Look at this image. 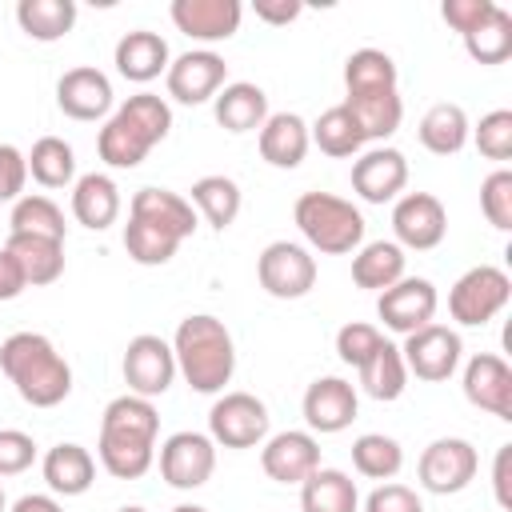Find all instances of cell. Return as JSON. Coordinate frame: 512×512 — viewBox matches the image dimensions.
<instances>
[{"instance_id": "6da1fadb", "label": "cell", "mask_w": 512, "mask_h": 512, "mask_svg": "<svg viewBox=\"0 0 512 512\" xmlns=\"http://www.w3.org/2000/svg\"><path fill=\"white\" fill-rule=\"evenodd\" d=\"M156 432H160V416L152 400L132 392L108 400L96 440V456L104 472L116 480H140L156 460Z\"/></svg>"}, {"instance_id": "7a4b0ae2", "label": "cell", "mask_w": 512, "mask_h": 512, "mask_svg": "<svg viewBox=\"0 0 512 512\" xmlns=\"http://www.w3.org/2000/svg\"><path fill=\"white\" fill-rule=\"evenodd\" d=\"M0 372L32 408H56L72 392V368L44 332H12L0 344Z\"/></svg>"}, {"instance_id": "3957f363", "label": "cell", "mask_w": 512, "mask_h": 512, "mask_svg": "<svg viewBox=\"0 0 512 512\" xmlns=\"http://www.w3.org/2000/svg\"><path fill=\"white\" fill-rule=\"evenodd\" d=\"M172 356H176V372L200 396H216V392H224V384H232L236 344H232V332L224 328V320H216L208 312L180 320V328L172 336Z\"/></svg>"}, {"instance_id": "277c9868", "label": "cell", "mask_w": 512, "mask_h": 512, "mask_svg": "<svg viewBox=\"0 0 512 512\" xmlns=\"http://www.w3.org/2000/svg\"><path fill=\"white\" fill-rule=\"evenodd\" d=\"M292 220L308 248L324 256H348L364 244V216L352 200L332 196V192H304L292 208Z\"/></svg>"}, {"instance_id": "5b68a950", "label": "cell", "mask_w": 512, "mask_h": 512, "mask_svg": "<svg viewBox=\"0 0 512 512\" xmlns=\"http://www.w3.org/2000/svg\"><path fill=\"white\" fill-rule=\"evenodd\" d=\"M512 300V280L504 268L496 264H476L468 268L452 292H448V312L456 324L464 328H484L488 320H496Z\"/></svg>"}, {"instance_id": "8992f818", "label": "cell", "mask_w": 512, "mask_h": 512, "mask_svg": "<svg viewBox=\"0 0 512 512\" xmlns=\"http://www.w3.org/2000/svg\"><path fill=\"white\" fill-rule=\"evenodd\" d=\"M480 452L464 436H440L432 440L416 460V480L432 496H456L476 480Z\"/></svg>"}, {"instance_id": "52a82bcc", "label": "cell", "mask_w": 512, "mask_h": 512, "mask_svg": "<svg viewBox=\"0 0 512 512\" xmlns=\"http://www.w3.org/2000/svg\"><path fill=\"white\" fill-rule=\"evenodd\" d=\"M268 404L252 392H224L208 412V436L220 448H260L268 440Z\"/></svg>"}, {"instance_id": "ba28073f", "label": "cell", "mask_w": 512, "mask_h": 512, "mask_svg": "<svg viewBox=\"0 0 512 512\" xmlns=\"http://www.w3.org/2000/svg\"><path fill=\"white\" fill-rule=\"evenodd\" d=\"M256 280L276 300H300L316 288V256L296 240H272L256 256Z\"/></svg>"}, {"instance_id": "9c48e42d", "label": "cell", "mask_w": 512, "mask_h": 512, "mask_svg": "<svg viewBox=\"0 0 512 512\" xmlns=\"http://www.w3.org/2000/svg\"><path fill=\"white\" fill-rule=\"evenodd\" d=\"M400 356H404L408 376L428 380V384H444L460 368L464 344H460V332L456 328L432 320V324H424V328H416V332L404 336Z\"/></svg>"}, {"instance_id": "30bf717a", "label": "cell", "mask_w": 512, "mask_h": 512, "mask_svg": "<svg viewBox=\"0 0 512 512\" xmlns=\"http://www.w3.org/2000/svg\"><path fill=\"white\" fill-rule=\"evenodd\" d=\"M124 384L132 396H144V400H156L172 388L176 380V356H172V344L156 332H140L128 340L124 348Z\"/></svg>"}, {"instance_id": "8fae6325", "label": "cell", "mask_w": 512, "mask_h": 512, "mask_svg": "<svg viewBox=\"0 0 512 512\" xmlns=\"http://www.w3.org/2000/svg\"><path fill=\"white\" fill-rule=\"evenodd\" d=\"M216 472V444L208 432H172L164 444H160V480L180 488V492H192V488H204Z\"/></svg>"}, {"instance_id": "7c38bea8", "label": "cell", "mask_w": 512, "mask_h": 512, "mask_svg": "<svg viewBox=\"0 0 512 512\" xmlns=\"http://www.w3.org/2000/svg\"><path fill=\"white\" fill-rule=\"evenodd\" d=\"M436 308H440V296H436V284H432L428 276H404V280H396L392 288H384L380 300H376L380 324H384L388 332H400V336H408V332L432 324Z\"/></svg>"}, {"instance_id": "4fadbf2b", "label": "cell", "mask_w": 512, "mask_h": 512, "mask_svg": "<svg viewBox=\"0 0 512 512\" xmlns=\"http://www.w3.org/2000/svg\"><path fill=\"white\" fill-rule=\"evenodd\" d=\"M392 232L400 248L428 252L448 236V212L432 192H404L392 204Z\"/></svg>"}, {"instance_id": "5bb4252c", "label": "cell", "mask_w": 512, "mask_h": 512, "mask_svg": "<svg viewBox=\"0 0 512 512\" xmlns=\"http://www.w3.org/2000/svg\"><path fill=\"white\" fill-rule=\"evenodd\" d=\"M164 84H168V96L180 104H208L228 84V64L212 48H192L168 64Z\"/></svg>"}, {"instance_id": "9a60e30c", "label": "cell", "mask_w": 512, "mask_h": 512, "mask_svg": "<svg viewBox=\"0 0 512 512\" xmlns=\"http://www.w3.org/2000/svg\"><path fill=\"white\" fill-rule=\"evenodd\" d=\"M464 400L496 420H512V368L496 352H476L464 364Z\"/></svg>"}, {"instance_id": "2e32d148", "label": "cell", "mask_w": 512, "mask_h": 512, "mask_svg": "<svg viewBox=\"0 0 512 512\" xmlns=\"http://www.w3.org/2000/svg\"><path fill=\"white\" fill-rule=\"evenodd\" d=\"M260 468L276 484H304L320 468V440L304 428L276 432L260 448Z\"/></svg>"}, {"instance_id": "e0dca14e", "label": "cell", "mask_w": 512, "mask_h": 512, "mask_svg": "<svg viewBox=\"0 0 512 512\" xmlns=\"http://www.w3.org/2000/svg\"><path fill=\"white\" fill-rule=\"evenodd\" d=\"M408 184V160L400 148H368L352 160V192L364 200V204H388L404 192Z\"/></svg>"}, {"instance_id": "ac0fdd59", "label": "cell", "mask_w": 512, "mask_h": 512, "mask_svg": "<svg viewBox=\"0 0 512 512\" xmlns=\"http://www.w3.org/2000/svg\"><path fill=\"white\" fill-rule=\"evenodd\" d=\"M304 420H308V432L316 436H332V432H344L352 420H356V408H360V396L356 388L344 380V376H320L308 384L304 392Z\"/></svg>"}, {"instance_id": "d6986e66", "label": "cell", "mask_w": 512, "mask_h": 512, "mask_svg": "<svg viewBox=\"0 0 512 512\" xmlns=\"http://www.w3.org/2000/svg\"><path fill=\"white\" fill-rule=\"evenodd\" d=\"M112 80L92 68V64H80V68H68L60 80H56V104L64 116L72 120H104L112 112Z\"/></svg>"}, {"instance_id": "ffe728a7", "label": "cell", "mask_w": 512, "mask_h": 512, "mask_svg": "<svg viewBox=\"0 0 512 512\" xmlns=\"http://www.w3.org/2000/svg\"><path fill=\"white\" fill-rule=\"evenodd\" d=\"M168 16L184 36H192L200 44H216V40L236 36L244 8H240V0H172Z\"/></svg>"}, {"instance_id": "44dd1931", "label": "cell", "mask_w": 512, "mask_h": 512, "mask_svg": "<svg viewBox=\"0 0 512 512\" xmlns=\"http://www.w3.org/2000/svg\"><path fill=\"white\" fill-rule=\"evenodd\" d=\"M112 64L124 80L132 84H148L156 80L160 72H168L172 64V52H168V40L160 32H148V28H132L116 40V52H112Z\"/></svg>"}, {"instance_id": "7402d4cb", "label": "cell", "mask_w": 512, "mask_h": 512, "mask_svg": "<svg viewBox=\"0 0 512 512\" xmlns=\"http://www.w3.org/2000/svg\"><path fill=\"white\" fill-rule=\"evenodd\" d=\"M256 144H260L264 164H272V168H300V160L312 148V136H308L304 116H296V112H268V120L260 124Z\"/></svg>"}, {"instance_id": "603a6c76", "label": "cell", "mask_w": 512, "mask_h": 512, "mask_svg": "<svg viewBox=\"0 0 512 512\" xmlns=\"http://www.w3.org/2000/svg\"><path fill=\"white\" fill-rule=\"evenodd\" d=\"M40 472H44V484L52 496H84L92 484H96V460L84 444H56L44 452L40 460Z\"/></svg>"}, {"instance_id": "cb8c5ba5", "label": "cell", "mask_w": 512, "mask_h": 512, "mask_svg": "<svg viewBox=\"0 0 512 512\" xmlns=\"http://www.w3.org/2000/svg\"><path fill=\"white\" fill-rule=\"evenodd\" d=\"M212 112H216V124L232 136L260 132V124L268 120V96L252 80H232L212 96Z\"/></svg>"}, {"instance_id": "d4e9b609", "label": "cell", "mask_w": 512, "mask_h": 512, "mask_svg": "<svg viewBox=\"0 0 512 512\" xmlns=\"http://www.w3.org/2000/svg\"><path fill=\"white\" fill-rule=\"evenodd\" d=\"M72 216H76V224H84L92 232L112 228L116 216H120V188H116V180L104 176V172L76 176V184H72Z\"/></svg>"}, {"instance_id": "484cf974", "label": "cell", "mask_w": 512, "mask_h": 512, "mask_svg": "<svg viewBox=\"0 0 512 512\" xmlns=\"http://www.w3.org/2000/svg\"><path fill=\"white\" fill-rule=\"evenodd\" d=\"M128 216L136 220H148L156 228H168L172 236L188 240L196 232V208L188 204V196L180 192H168V188H140L132 200H128Z\"/></svg>"}, {"instance_id": "4316f807", "label": "cell", "mask_w": 512, "mask_h": 512, "mask_svg": "<svg viewBox=\"0 0 512 512\" xmlns=\"http://www.w3.org/2000/svg\"><path fill=\"white\" fill-rule=\"evenodd\" d=\"M408 256L396 240H372V244H360L356 256H352V284L356 288H368V292H384L392 288L396 280H404Z\"/></svg>"}, {"instance_id": "83f0119b", "label": "cell", "mask_w": 512, "mask_h": 512, "mask_svg": "<svg viewBox=\"0 0 512 512\" xmlns=\"http://www.w3.org/2000/svg\"><path fill=\"white\" fill-rule=\"evenodd\" d=\"M4 248L16 256V264H20V272H24V280H28L32 288L56 284V280L64 276V240L16 236V232H8V244H4Z\"/></svg>"}, {"instance_id": "f1b7e54d", "label": "cell", "mask_w": 512, "mask_h": 512, "mask_svg": "<svg viewBox=\"0 0 512 512\" xmlns=\"http://www.w3.org/2000/svg\"><path fill=\"white\" fill-rule=\"evenodd\" d=\"M300 508L304 512H360V492L356 480L340 468H316L300 484Z\"/></svg>"}, {"instance_id": "f546056e", "label": "cell", "mask_w": 512, "mask_h": 512, "mask_svg": "<svg viewBox=\"0 0 512 512\" xmlns=\"http://www.w3.org/2000/svg\"><path fill=\"white\" fill-rule=\"evenodd\" d=\"M416 132H420V144H424L432 156H456V152L468 144L472 124H468V112H464L460 104L440 100V104H432V108L424 112V120H420Z\"/></svg>"}, {"instance_id": "4dcf8cb0", "label": "cell", "mask_w": 512, "mask_h": 512, "mask_svg": "<svg viewBox=\"0 0 512 512\" xmlns=\"http://www.w3.org/2000/svg\"><path fill=\"white\" fill-rule=\"evenodd\" d=\"M16 24L24 36H32L40 44L64 40L76 28V0H20Z\"/></svg>"}, {"instance_id": "1f68e13d", "label": "cell", "mask_w": 512, "mask_h": 512, "mask_svg": "<svg viewBox=\"0 0 512 512\" xmlns=\"http://www.w3.org/2000/svg\"><path fill=\"white\" fill-rule=\"evenodd\" d=\"M396 60L380 48H356L344 60V88L348 96H376V92H396Z\"/></svg>"}, {"instance_id": "d6a6232c", "label": "cell", "mask_w": 512, "mask_h": 512, "mask_svg": "<svg viewBox=\"0 0 512 512\" xmlns=\"http://www.w3.org/2000/svg\"><path fill=\"white\" fill-rule=\"evenodd\" d=\"M356 372H360V388H364L372 400H380V404L400 400L404 388H408V368H404V356H400V348H396L392 340H384Z\"/></svg>"}, {"instance_id": "836d02e7", "label": "cell", "mask_w": 512, "mask_h": 512, "mask_svg": "<svg viewBox=\"0 0 512 512\" xmlns=\"http://www.w3.org/2000/svg\"><path fill=\"white\" fill-rule=\"evenodd\" d=\"M240 184L232 180V176H200L196 184H192V208L204 216V224H212L216 232H224V228H232L236 224V216H240Z\"/></svg>"}, {"instance_id": "e575fe53", "label": "cell", "mask_w": 512, "mask_h": 512, "mask_svg": "<svg viewBox=\"0 0 512 512\" xmlns=\"http://www.w3.org/2000/svg\"><path fill=\"white\" fill-rule=\"evenodd\" d=\"M344 108L352 112L356 128L364 132V144L368 140H388L404 120L400 88L396 92H376V96H344Z\"/></svg>"}, {"instance_id": "d590c367", "label": "cell", "mask_w": 512, "mask_h": 512, "mask_svg": "<svg viewBox=\"0 0 512 512\" xmlns=\"http://www.w3.org/2000/svg\"><path fill=\"white\" fill-rule=\"evenodd\" d=\"M24 156H28V176L40 188H68V184H76V152H72L68 140L40 136L32 144V152H24Z\"/></svg>"}, {"instance_id": "8d00e7d4", "label": "cell", "mask_w": 512, "mask_h": 512, "mask_svg": "<svg viewBox=\"0 0 512 512\" xmlns=\"http://www.w3.org/2000/svg\"><path fill=\"white\" fill-rule=\"evenodd\" d=\"M8 232L16 236H48V240H64L68 224H64V212L52 196L44 192H24L16 204H12V216H8Z\"/></svg>"}, {"instance_id": "74e56055", "label": "cell", "mask_w": 512, "mask_h": 512, "mask_svg": "<svg viewBox=\"0 0 512 512\" xmlns=\"http://www.w3.org/2000/svg\"><path fill=\"white\" fill-rule=\"evenodd\" d=\"M308 136H312V144H316L324 156H336V160L356 156V152L364 148V132L356 128V120H352V112H348L344 104L324 108V112L316 116V124H308Z\"/></svg>"}, {"instance_id": "f35d334b", "label": "cell", "mask_w": 512, "mask_h": 512, "mask_svg": "<svg viewBox=\"0 0 512 512\" xmlns=\"http://www.w3.org/2000/svg\"><path fill=\"white\" fill-rule=\"evenodd\" d=\"M96 152H100V160L108 164V168H136V164H144V156L152 152V144L124 120V116H108L104 120V128L96 132Z\"/></svg>"}, {"instance_id": "ab89813d", "label": "cell", "mask_w": 512, "mask_h": 512, "mask_svg": "<svg viewBox=\"0 0 512 512\" xmlns=\"http://www.w3.org/2000/svg\"><path fill=\"white\" fill-rule=\"evenodd\" d=\"M352 468L368 480H392L404 468V448L396 436L384 432H364L352 440Z\"/></svg>"}, {"instance_id": "60d3db41", "label": "cell", "mask_w": 512, "mask_h": 512, "mask_svg": "<svg viewBox=\"0 0 512 512\" xmlns=\"http://www.w3.org/2000/svg\"><path fill=\"white\" fill-rule=\"evenodd\" d=\"M464 52L476 64H504L512 56V16L496 4L488 12V20H480L468 36H464Z\"/></svg>"}, {"instance_id": "b9f144b4", "label": "cell", "mask_w": 512, "mask_h": 512, "mask_svg": "<svg viewBox=\"0 0 512 512\" xmlns=\"http://www.w3.org/2000/svg\"><path fill=\"white\" fill-rule=\"evenodd\" d=\"M180 244H184L180 236H172L168 228H156V224H148V220L128 216V224H124V252H128L136 264H144V268L168 264Z\"/></svg>"}, {"instance_id": "7bdbcfd3", "label": "cell", "mask_w": 512, "mask_h": 512, "mask_svg": "<svg viewBox=\"0 0 512 512\" xmlns=\"http://www.w3.org/2000/svg\"><path fill=\"white\" fill-rule=\"evenodd\" d=\"M116 116H124L152 148L172 132V108H168V100L156 96V92H136V96H128V100L116 108Z\"/></svg>"}, {"instance_id": "ee69618b", "label": "cell", "mask_w": 512, "mask_h": 512, "mask_svg": "<svg viewBox=\"0 0 512 512\" xmlns=\"http://www.w3.org/2000/svg\"><path fill=\"white\" fill-rule=\"evenodd\" d=\"M480 212H484V220L496 232L512 228V172L508 168H496V172L484 176V184H480Z\"/></svg>"}, {"instance_id": "f6af8a7d", "label": "cell", "mask_w": 512, "mask_h": 512, "mask_svg": "<svg viewBox=\"0 0 512 512\" xmlns=\"http://www.w3.org/2000/svg\"><path fill=\"white\" fill-rule=\"evenodd\" d=\"M468 136L476 140L480 156L500 160V164L512 160V112H508V108H496V112L480 116V124H476Z\"/></svg>"}, {"instance_id": "bcb514c9", "label": "cell", "mask_w": 512, "mask_h": 512, "mask_svg": "<svg viewBox=\"0 0 512 512\" xmlns=\"http://www.w3.org/2000/svg\"><path fill=\"white\" fill-rule=\"evenodd\" d=\"M384 344V332L376 324H364V320H348L340 332H336V356L352 368H360L376 348Z\"/></svg>"}, {"instance_id": "7dc6e473", "label": "cell", "mask_w": 512, "mask_h": 512, "mask_svg": "<svg viewBox=\"0 0 512 512\" xmlns=\"http://www.w3.org/2000/svg\"><path fill=\"white\" fill-rule=\"evenodd\" d=\"M36 464V440L20 428H0V476H20Z\"/></svg>"}, {"instance_id": "c3c4849f", "label": "cell", "mask_w": 512, "mask_h": 512, "mask_svg": "<svg viewBox=\"0 0 512 512\" xmlns=\"http://www.w3.org/2000/svg\"><path fill=\"white\" fill-rule=\"evenodd\" d=\"M360 512H424V500L396 480H384L380 488L368 492V500L360 504Z\"/></svg>"}, {"instance_id": "681fc988", "label": "cell", "mask_w": 512, "mask_h": 512, "mask_svg": "<svg viewBox=\"0 0 512 512\" xmlns=\"http://www.w3.org/2000/svg\"><path fill=\"white\" fill-rule=\"evenodd\" d=\"M28 184V156L16 144H0V204H16Z\"/></svg>"}, {"instance_id": "f907efd6", "label": "cell", "mask_w": 512, "mask_h": 512, "mask_svg": "<svg viewBox=\"0 0 512 512\" xmlns=\"http://www.w3.org/2000/svg\"><path fill=\"white\" fill-rule=\"evenodd\" d=\"M492 8H496V0H444V4H440V16H444V24H448L452 32L468 36L480 20H488Z\"/></svg>"}, {"instance_id": "816d5d0a", "label": "cell", "mask_w": 512, "mask_h": 512, "mask_svg": "<svg viewBox=\"0 0 512 512\" xmlns=\"http://www.w3.org/2000/svg\"><path fill=\"white\" fill-rule=\"evenodd\" d=\"M252 12H256V20H264V24H292V20L304 12V4H300V0H256Z\"/></svg>"}, {"instance_id": "f5cc1de1", "label": "cell", "mask_w": 512, "mask_h": 512, "mask_svg": "<svg viewBox=\"0 0 512 512\" xmlns=\"http://www.w3.org/2000/svg\"><path fill=\"white\" fill-rule=\"evenodd\" d=\"M24 288H28V280L16 264V256L8 248H0V300H16Z\"/></svg>"}, {"instance_id": "db71d44e", "label": "cell", "mask_w": 512, "mask_h": 512, "mask_svg": "<svg viewBox=\"0 0 512 512\" xmlns=\"http://www.w3.org/2000/svg\"><path fill=\"white\" fill-rule=\"evenodd\" d=\"M508 464H512V444L496 448V464H492V488H496V504L508 512L512 508V488H508Z\"/></svg>"}, {"instance_id": "11a10c76", "label": "cell", "mask_w": 512, "mask_h": 512, "mask_svg": "<svg viewBox=\"0 0 512 512\" xmlns=\"http://www.w3.org/2000/svg\"><path fill=\"white\" fill-rule=\"evenodd\" d=\"M8 512H64V504H60L56 496H48V492H28V496H20Z\"/></svg>"}, {"instance_id": "9f6ffc18", "label": "cell", "mask_w": 512, "mask_h": 512, "mask_svg": "<svg viewBox=\"0 0 512 512\" xmlns=\"http://www.w3.org/2000/svg\"><path fill=\"white\" fill-rule=\"evenodd\" d=\"M172 512H208V508H200V504H176Z\"/></svg>"}, {"instance_id": "6f0895ef", "label": "cell", "mask_w": 512, "mask_h": 512, "mask_svg": "<svg viewBox=\"0 0 512 512\" xmlns=\"http://www.w3.org/2000/svg\"><path fill=\"white\" fill-rule=\"evenodd\" d=\"M116 512H148V508H140V504H124V508H116Z\"/></svg>"}, {"instance_id": "680465c9", "label": "cell", "mask_w": 512, "mask_h": 512, "mask_svg": "<svg viewBox=\"0 0 512 512\" xmlns=\"http://www.w3.org/2000/svg\"><path fill=\"white\" fill-rule=\"evenodd\" d=\"M0 512H8V496H4V488H0Z\"/></svg>"}]
</instances>
